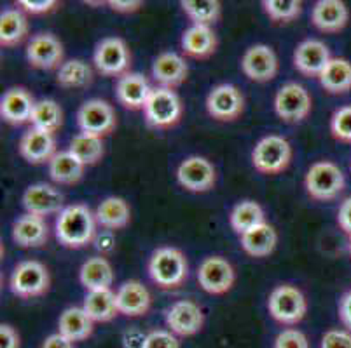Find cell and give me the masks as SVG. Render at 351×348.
<instances>
[{
	"label": "cell",
	"mask_w": 351,
	"mask_h": 348,
	"mask_svg": "<svg viewBox=\"0 0 351 348\" xmlns=\"http://www.w3.org/2000/svg\"><path fill=\"white\" fill-rule=\"evenodd\" d=\"M318 82L330 94H344L351 91V63L344 57H332L318 77Z\"/></svg>",
	"instance_id": "1f68e13d"
},
{
	"label": "cell",
	"mask_w": 351,
	"mask_h": 348,
	"mask_svg": "<svg viewBox=\"0 0 351 348\" xmlns=\"http://www.w3.org/2000/svg\"><path fill=\"white\" fill-rule=\"evenodd\" d=\"M51 286L49 270L37 260H25L16 265L9 279V289L21 299L39 298Z\"/></svg>",
	"instance_id": "8992f818"
},
{
	"label": "cell",
	"mask_w": 351,
	"mask_h": 348,
	"mask_svg": "<svg viewBox=\"0 0 351 348\" xmlns=\"http://www.w3.org/2000/svg\"><path fill=\"white\" fill-rule=\"evenodd\" d=\"M107 4L110 5L112 11L121 12V14H132V12H136L142 9L143 2H140V0H110Z\"/></svg>",
	"instance_id": "c3c4849f"
},
{
	"label": "cell",
	"mask_w": 351,
	"mask_h": 348,
	"mask_svg": "<svg viewBox=\"0 0 351 348\" xmlns=\"http://www.w3.org/2000/svg\"><path fill=\"white\" fill-rule=\"evenodd\" d=\"M11 237L18 247H43L49 239V228H47L46 219L27 213L12 223Z\"/></svg>",
	"instance_id": "d4e9b609"
},
{
	"label": "cell",
	"mask_w": 351,
	"mask_h": 348,
	"mask_svg": "<svg viewBox=\"0 0 351 348\" xmlns=\"http://www.w3.org/2000/svg\"><path fill=\"white\" fill-rule=\"evenodd\" d=\"M245 98L236 85L219 84L206 96V111L219 122H232L243 113Z\"/></svg>",
	"instance_id": "4fadbf2b"
},
{
	"label": "cell",
	"mask_w": 351,
	"mask_h": 348,
	"mask_svg": "<svg viewBox=\"0 0 351 348\" xmlns=\"http://www.w3.org/2000/svg\"><path fill=\"white\" fill-rule=\"evenodd\" d=\"M330 59V51L318 38H306L293 51V66L304 77L318 79Z\"/></svg>",
	"instance_id": "ac0fdd59"
},
{
	"label": "cell",
	"mask_w": 351,
	"mask_h": 348,
	"mask_svg": "<svg viewBox=\"0 0 351 348\" xmlns=\"http://www.w3.org/2000/svg\"><path fill=\"white\" fill-rule=\"evenodd\" d=\"M350 253H351V235H350Z\"/></svg>",
	"instance_id": "db71d44e"
},
{
	"label": "cell",
	"mask_w": 351,
	"mask_h": 348,
	"mask_svg": "<svg viewBox=\"0 0 351 348\" xmlns=\"http://www.w3.org/2000/svg\"><path fill=\"white\" fill-rule=\"evenodd\" d=\"M239 242L248 256L266 258L273 254V251L276 249L278 234L269 223H263V225H257L245 232L243 235H239Z\"/></svg>",
	"instance_id": "83f0119b"
},
{
	"label": "cell",
	"mask_w": 351,
	"mask_h": 348,
	"mask_svg": "<svg viewBox=\"0 0 351 348\" xmlns=\"http://www.w3.org/2000/svg\"><path fill=\"white\" fill-rule=\"evenodd\" d=\"M241 70L250 81L264 84L273 81L278 73V57L273 47L266 44H255L245 51L241 57Z\"/></svg>",
	"instance_id": "e0dca14e"
},
{
	"label": "cell",
	"mask_w": 351,
	"mask_h": 348,
	"mask_svg": "<svg viewBox=\"0 0 351 348\" xmlns=\"http://www.w3.org/2000/svg\"><path fill=\"white\" fill-rule=\"evenodd\" d=\"M40 348H73V343L69 340V338L63 336V334L54 333L44 340V343L40 345Z\"/></svg>",
	"instance_id": "f5cc1de1"
},
{
	"label": "cell",
	"mask_w": 351,
	"mask_h": 348,
	"mask_svg": "<svg viewBox=\"0 0 351 348\" xmlns=\"http://www.w3.org/2000/svg\"><path fill=\"white\" fill-rule=\"evenodd\" d=\"M344 185L346 180L343 171L339 165L330 161L315 162L304 176V188L308 196L318 202H328L339 197L344 190Z\"/></svg>",
	"instance_id": "3957f363"
},
{
	"label": "cell",
	"mask_w": 351,
	"mask_h": 348,
	"mask_svg": "<svg viewBox=\"0 0 351 348\" xmlns=\"http://www.w3.org/2000/svg\"><path fill=\"white\" fill-rule=\"evenodd\" d=\"M217 35L210 27L191 25L180 38L182 53L194 59H206L217 51Z\"/></svg>",
	"instance_id": "4316f807"
},
{
	"label": "cell",
	"mask_w": 351,
	"mask_h": 348,
	"mask_svg": "<svg viewBox=\"0 0 351 348\" xmlns=\"http://www.w3.org/2000/svg\"><path fill=\"white\" fill-rule=\"evenodd\" d=\"M95 218L97 223L104 230H116L128 226L130 219H132V209L128 206V202L121 197H107L98 204L97 211H95Z\"/></svg>",
	"instance_id": "f546056e"
},
{
	"label": "cell",
	"mask_w": 351,
	"mask_h": 348,
	"mask_svg": "<svg viewBox=\"0 0 351 348\" xmlns=\"http://www.w3.org/2000/svg\"><path fill=\"white\" fill-rule=\"evenodd\" d=\"M20 334L9 324L0 325V348H20Z\"/></svg>",
	"instance_id": "7dc6e473"
},
{
	"label": "cell",
	"mask_w": 351,
	"mask_h": 348,
	"mask_svg": "<svg viewBox=\"0 0 351 348\" xmlns=\"http://www.w3.org/2000/svg\"><path fill=\"white\" fill-rule=\"evenodd\" d=\"M117 310L126 317H142L151 310L152 296L140 280H126L116 291Z\"/></svg>",
	"instance_id": "603a6c76"
},
{
	"label": "cell",
	"mask_w": 351,
	"mask_h": 348,
	"mask_svg": "<svg viewBox=\"0 0 351 348\" xmlns=\"http://www.w3.org/2000/svg\"><path fill=\"white\" fill-rule=\"evenodd\" d=\"M339 319L344 324V327L351 331V291H348L346 295L341 298L339 302Z\"/></svg>",
	"instance_id": "816d5d0a"
},
{
	"label": "cell",
	"mask_w": 351,
	"mask_h": 348,
	"mask_svg": "<svg viewBox=\"0 0 351 348\" xmlns=\"http://www.w3.org/2000/svg\"><path fill=\"white\" fill-rule=\"evenodd\" d=\"M147 340V334H143L142 331L132 327L123 334V345L124 348H143Z\"/></svg>",
	"instance_id": "681fc988"
},
{
	"label": "cell",
	"mask_w": 351,
	"mask_h": 348,
	"mask_svg": "<svg viewBox=\"0 0 351 348\" xmlns=\"http://www.w3.org/2000/svg\"><path fill=\"white\" fill-rule=\"evenodd\" d=\"M147 272L159 289L171 291V289H178L187 280L189 263L180 249L165 245V247H158L151 254L147 263Z\"/></svg>",
	"instance_id": "7a4b0ae2"
},
{
	"label": "cell",
	"mask_w": 351,
	"mask_h": 348,
	"mask_svg": "<svg viewBox=\"0 0 351 348\" xmlns=\"http://www.w3.org/2000/svg\"><path fill=\"white\" fill-rule=\"evenodd\" d=\"M95 331V321L86 314L82 306H70L58 319V333L72 343L88 340Z\"/></svg>",
	"instance_id": "f1b7e54d"
},
{
	"label": "cell",
	"mask_w": 351,
	"mask_h": 348,
	"mask_svg": "<svg viewBox=\"0 0 351 348\" xmlns=\"http://www.w3.org/2000/svg\"><path fill=\"white\" fill-rule=\"evenodd\" d=\"M267 310L271 317L280 324H299L308 312V299L299 287L292 284H282L271 291L267 298Z\"/></svg>",
	"instance_id": "52a82bcc"
},
{
	"label": "cell",
	"mask_w": 351,
	"mask_h": 348,
	"mask_svg": "<svg viewBox=\"0 0 351 348\" xmlns=\"http://www.w3.org/2000/svg\"><path fill=\"white\" fill-rule=\"evenodd\" d=\"M229 223L238 235H243L250 228L266 223L263 206L255 200H241L232 207L229 215Z\"/></svg>",
	"instance_id": "d590c367"
},
{
	"label": "cell",
	"mask_w": 351,
	"mask_h": 348,
	"mask_svg": "<svg viewBox=\"0 0 351 348\" xmlns=\"http://www.w3.org/2000/svg\"><path fill=\"white\" fill-rule=\"evenodd\" d=\"M30 124L34 129L54 134L63 126V110L54 100L37 101L32 113Z\"/></svg>",
	"instance_id": "8d00e7d4"
},
{
	"label": "cell",
	"mask_w": 351,
	"mask_h": 348,
	"mask_svg": "<svg viewBox=\"0 0 351 348\" xmlns=\"http://www.w3.org/2000/svg\"><path fill=\"white\" fill-rule=\"evenodd\" d=\"M23 207L28 215L46 218L51 215H60L65 209V197L56 187L49 183H35L25 190Z\"/></svg>",
	"instance_id": "2e32d148"
},
{
	"label": "cell",
	"mask_w": 351,
	"mask_h": 348,
	"mask_svg": "<svg viewBox=\"0 0 351 348\" xmlns=\"http://www.w3.org/2000/svg\"><path fill=\"white\" fill-rule=\"evenodd\" d=\"M18 8L28 14L39 16L54 11L58 8V2L56 0H18Z\"/></svg>",
	"instance_id": "ee69618b"
},
{
	"label": "cell",
	"mask_w": 351,
	"mask_h": 348,
	"mask_svg": "<svg viewBox=\"0 0 351 348\" xmlns=\"http://www.w3.org/2000/svg\"><path fill=\"white\" fill-rule=\"evenodd\" d=\"M337 223H339V226L346 234L351 235V197L339 206V211H337Z\"/></svg>",
	"instance_id": "f907efd6"
},
{
	"label": "cell",
	"mask_w": 351,
	"mask_h": 348,
	"mask_svg": "<svg viewBox=\"0 0 351 348\" xmlns=\"http://www.w3.org/2000/svg\"><path fill=\"white\" fill-rule=\"evenodd\" d=\"M187 75H189V66L186 57L171 51L161 53L152 63V79L158 82L159 88H178L187 81Z\"/></svg>",
	"instance_id": "ffe728a7"
},
{
	"label": "cell",
	"mask_w": 351,
	"mask_h": 348,
	"mask_svg": "<svg viewBox=\"0 0 351 348\" xmlns=\"http://www.w3.org/2000/svg\"><path fill=\"white\" fill-rule=\"evenodd\" d=\"M311 96L298 82H287L274 96V111L287 124H298L311 113Z\"/></svg>",
	"instance_id": "30bf717a"
},
{
	"label": "cell",
	"mask_w": 351,
	"mask_h": 348,
	"mask_svg": "<svg viewBox=\"0 0 351 348\" xmlns=\"http://www.w3.org/2000/svg\"><path fill=\"white\" fill-rule=\"evenodd\" d=\"M37 101L28 89L11 88L2 94L0 100V117L11 126H21L30 122Z\"/></svg>",
	"instance_id": "d6986e66"
},
{
	"label": "cell",
	"mask_w": 351,
	"mask_h": 348,
	"mask_svg": "<svg viewBox=\"0 0 351 348\" xmlns=\"http://www.w3.org/2000/svg\"><path fill=\"white\" fill-rule=\"evenodd\" d=\"M93 244L98 253H100V256L112 254L116 251V235L110 230H101L100 234H97V237H95Z\"/></svg>",
	"instance_id": "bcb514c9"
},
{
	"label": "cell",
	"mask_w": 351,
	"mask_h": 348,
	"mask_svg": "<svg viewBox=\"0 0 351 348\" xmlns=\"http://www.w3.org/2000/svg\"><path fill=\"white\" fill-rule=\"evenodd\" d=\"M273 348H309V341L302 331L290 327L276 336Z\"/></svg>",
	"instance_id": "7bdbcfd3"
},
{
	"label": "cell",
	"mask_w": 351,
	"mask_h": 348,
	"mask_svg": "<svg viewBox=\"0 0 351 348\" xmlns=\"http://www.w3.org/2000/svg\"><path fill=\"white\" fill-rule=\"evenodd\" d=\"M93 63L104 77H123L132 66V53L119 37L101 38L93 53Z\"/></svg>",
	"instance_id": "ba28073f"
},
{
	"label": "cell",
	"mask_w": 351,
	"mask_h": 348,
	"mask_svg": "<svg viewBox=\"0 0 351 348\" xmlns=\"http://www.w3.org/2000/svg\"><path fill=\"white\" fill-rule=\"evenodd\" d=\"M264 12L274 23H290L301 16L302 4L299 0H263Z\"/></svg>",
	"instance_id": "ab89813d"
},
{
	"label": "cell",
	"mask_w": 351,
	"mask_h": 348,
	"mask_svg": "<svg viewBox=\"0 0 351 348\" xmlns=\"http://www.w3.org/2000/svg\"><path fill=\"white\" fill-rule=\"evenodd\" d=\"M165 322L168 330L177 336H194L203 330L205 314L203 308L193 299H180L166 310Z\"/></svg>",
	"instance_id": "5bb4252c"
},
{
	"label": "cell",
	"mask_w": 351,
	"mask_h": 348,
	"mask_svg": "<svg viewBox=\"0 0 351 348\" xmlns=\"http://www.w3.org/2000/svg\"><path fill=\"white\" fill-rule=\"evenodd\" d=\"M63 44L53 34H37L27 44V59L34 68L58 70L63 65Z\"/></svg>",
	"instance_id": "9a60e30c"
},
{
	"label": "cell",
	"mask_w": 351,
	"mask_h": 348,
	"mask_svg": "<svg viewBox=\"0 0 351 348\" xmlns=\"http://www.w3.org/2000/svg\"><path fill=\"white\" fill-rule=\"evenodd\" d=\"M20 155L28 162V164H49L51 159L56 155V142H54V134L46 133V131L30 129L21 136Z\"/></svg>",
	"instance_id": "7402d4cb"
},
{
	"label": "cell",
	"mask_w": 351,
	"mask_h": 348,
	"mask_svg": "<svg viewBox=\"0 0 351 348\" xmlns=\"http://www.w3.org/2000/svg\"><path fill=\"white\" fill-rule=\"evenodd\" d=\"M143 348H180V341L170 330H154L147 333Z\"/></svg>",
	"instance_id": "b9f144b4"
},
{
	"label": "cell",
	"mask_w": 351,
	"mask_h": 348,
	"mask_svg": "<svg viewBox=\"0 0 351 348\" xmlns=\"http://www.w3.org/2000/svg\"><path fill=\"white\" fill-rule=\"evenodd\" d=\"M82 308L95 322H108L119 315L116 303V293L108 291H91L84 296Z\"/></svg>",
	"instance_id": "836d02e7"
},
{
	"label": "cell",
	"mask_w": 351,
	"mask_h": 348,
	"mask_svg": "<svg viewBox=\"0 0 351 348\" xmlns=\"http://www.w3.org/2000/svg\"><path fill=\"white\" fill-rule=\"evenodd\" d=\"M116 124L117 117L114 107L100 98L84 101L77 110V126L82 134L104 139L116 129Z\"/></svg>",
	"instance_id": "9c48e42d"
},
{
	"label": "cell",
	"mask_w": 351,
	"mask_h": 348,
	"mask_svg": "<svg viewBox=\"0 0 351 348\" xmlns=\"http://www.w3.org/2000/svg\"><path fill=\"white\" fill-rule=\"evenodd\" d=\"M330 133L337 142L351 143V105L334 111L330 119Z\"/></svg>",
	"instance_id": "60d3db41"
},
{
	"label": "cell",
	"mask_w": 351,
	"mask_h": 348,
	"mask_svg": "<svg viewBox=\"0 0 351 348\" xmlns=\"http://www.w3.org/2000/svg\"><path fill=\"white\" fill-rule=\"evenodd\" d=\"M86 165L70 150L56 152L49 162V176L58 185H75L84 176Z\"/></svg>",
	"instance_id": "4dcf8cb0"
},
{
	"label": "cell",
	"mask_w": 351,
	"mask_h": 348,
	"mask_svg": "<svg viewBox=\"0 0 351 348\" xmlns=\"http://www.w3.org/2000/svg\"><path fill=\"white\" fill-rule=\"evenodd\" d=\"M177 181L187 191L205 193L215 187L217 171L208 159L201 155H191L178 164Z\"/></svg>",
	"instance_id": "7c38bea8"
},
{
	"label": "cell",
	"mask_w": 351,
	"mask_h": 348,
	"mask_svg": "<svg viewBox=\"0 0 351 348\" xmlns=\"http://www.w3.org/2000/svg\"><path fill=\"white\" fill-rule=\"evenodd\" d=\"M182 113H184L182 100L173 89L166 88L152 89L151 98L143 108L147 126L158 131L171 129L177 126L182 119Z\"/></svg>",
	"instance_id": "277c9868"
},
{
	"label": "cell",
	"mask_w": 351,
	"mask_h": 348,
	"mask_svg": "<svg viewBox=\"0 0 351 348\" xmlns=\"http://www.w3.org/2000/svg\"><path fill=\"white\" fill-rule=\"evenodd\" d=\"M56 82L63 89H84L93 82V68L84 59H69L56 72Z\"/></svg>",
	"instance_id": "e575fe53"
},
{
	"label": "cell",
	"mask_w": 351,
	"mask_h": 348,
	"mask_svg": "<svg viewBox=\"0 0 351 348\" xmlns=\"http://www.w3.org/2000/svg\"><path fill=\"white\" fill-rule=\"evenodd\" d=\"M97 218L84 204L66 206L56 218V239L69 249H81L93 244L97 237Z\"/></svg>",
	"instance_id": "6da1fadb"
},
{
	"label": "cell",
	"mask_w": 351,
	"mask_h": 348,
	"mask_svg": "<svg viewBox=\"0 0 351 348\" xmlns=\"http://www.w3.org/2000/svg\"><path fill=\"white\" fill-rule=\"evenodd\" d=\"M292 161V145L278 134L264 136L252 150V164L255 171L274 176L285 171Z\"/></svg>",
	"instance_id": "5b68a950"
},
{
	"label": "cell",
	"mask_w": 351,
	"mask_h": 348,
	"mask_svg": "<svg viewBox=\"0 0 351 348\" xmlns=\"http://www.w3.org/2000/svg\"><path fill=\"white\" fill-rule=\"evenodd\" d=\"M350 21V11L341 0H318L311 9V23L324 34H339Z\"/></svg>",
	"instance_id": "cb8c5ba5"
},
{
	"label": "cell",
	"mask_w": 351,
	"mask_h": 348,
	"mask_svg": "<svg viewBox=\"0 0 351 348\" xmlns=\"http://www.w3.org/2000/svg\"><path fill=\"white\" fill-rule=\"evenodd\" d=\"M79 282L88 293L108 291L114 284L112 265L105 256L89 258L79 270Z\"/></svg>",
	"instance_id": "484cf974"
},
{
	"label": "cell",
	"mask_w": 351,
	"mask_h": 348,
	"mask_svg": "<svg viewBox=\"0 0 351 348\" xmlns=\"http://www.w3.org/2000/svg\"><path fill=\"white\" fill-rule=\"evenodd\" d=\"M197 282L208 295H226L236 282L234 267L224 256L205 258L197 268Z\"/></svg>",
	"instance_id": "8fae6325"
},
{
	"label": "cell",
	"mask_w": 351,
	"mask_h": 348,
	"mask_svg": "<svg viewBox=\"0 0 351 348\" xmlns=\"http://www.w3.org/2000/svg\"><path fill=\"white\" fill-rule=\"evenodd\" d=\"M152 94V88L142 73L128 72L119 77L116 84L117 101L128 110H143Z\"/></svg>",
	"instance_id": "44dd1931"
},
{
	"label": "cell",
	"mask_w": 351,
	"mask_h": 348,
	"mask_svg": "<svg viewBox=\"0 0 351 348\" xmlns=\"http://www.w3.org/2000/svg\"><path fill=\"white\" fill-rule=\"evenodd\" d=\"M70 152L79 159L84 165H95L104 157V139L89 134H75L70 142Z\"/></svg>",
	"instance_id": "f35d334b"
},
{
	"label": "cell",
	"mask_w": 351,
	"mask_h": 348,
	"mask_svg": "<svg viewBox=\"0 0 351 348\" xmlns=\"http://www.w3.org/2000/svg\"><path fill=\"white\" fill-rule=\"evenodd\" d=\"M28 35V18L21 9H8L0 14V46H20Z\"/></svg>",
	"instance_id": "d6a6232c"
},
{
	"label": "cell",
	"mask_w": 351,
	"mask_h": 348,
	"mask_svg": "<svg viewBox=\"0 0 351 348\" xmlns=\"http://www.w3.org/2000/svg\"><path fill=\"white\" fill-rule=\"evenodd\" d=\"M180 8L193 25L201 27H212L219 21L222 12V4L219 0H182Z\"/></svg>",
	"instance_id": "74e56055"
},
{
	"label": "cell",
	"mask_w": 351,
	"mask_h": 348,
	"mask_svg": "<svg viewBox=\"0 0 351 348\" xmlns=\"http://www.w3.org/2000/svg\"><path fill=\"white\" fill-rule=\"evenodd\" d=\"M320 348H351V333L343 330H330L322 338Z\"/></svg>",
	"instance_id": "f6af8a7d"
}]
</instances>
